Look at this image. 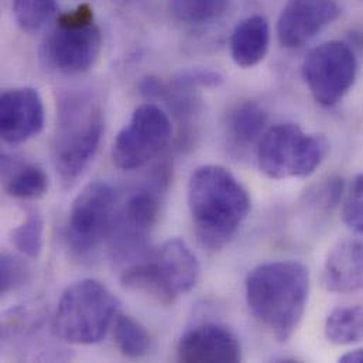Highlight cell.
Segmentation results:
<instances>
[{"mask_svg":"<svg viewBox=\"0 0 363 363\" xmlns=\"http://www.w3.org/2000/svg\"><path fill=\"white\" fill-rule=\"evenodd\" d=\"M186 202L195 236L208 250L222 249L230 242L252 205L245 185L216 164L198 167L191 174Z\"/></svg>","mask_w":363,"mask_h":363,"instance_id":"cell-1","label":"cell"},{"mask_svg":"<svg viewBox=\"0 0 363 363\" xmlns=\"http://www.w3.org/2000/svg\"><path fill=\"white\" fill-rule=\"evenodd\" d=\"M253 317L279 341L297 331L310 296V272L300 262H267L252 269L245 281Z\"/></svg>","mask_w":363,"mask_h":363,"instance_id":"cell-2","label":"cell"},{"mask_svg":"<svg viewBox=\"0 0 363 363\" xmlns=\"http://www.w3.org/2000/svg\"><path fill=\"white\" fill-rule=\"evenodd\" d=\"M104 133V113L89 92H69L58 102L52 163L67 184L75 182L94 159Z\"/></svg>","mask_w":363,"mask_h":363,"instance_id":"cell-3","label":"cell"},{"mask_svg":"<svg viewBox=\"0 0 363 363\" xmlns=\"http://www.w3.org/2000/svg\"><path fill=\"white\" fill-rule=\"evenodd\" d=\"M119 300L101 281L79 280L62 293L52 318L57 338L72 345L101 342L119 314Z\"/></svg>","mask_w":363,"mask_h":363,"instance_id":"cell-4","label":"cell"},{"mask_svg":"<svg viewBox=\"0 0 363 363\" xmlns=\"http://www.w3.org/2000/svg\"><path fill=\"white\" fill-rule=\"evenodd\" d=\"M330 143L323 135L306 133L298 125L269 128L256 146L260 172L273 180L306 179L324 163Z\"/></svg>","mask_w":363,"mask_h":363,"instance_id":"cell-5","label":"cell"},{"mask_svg":"<svg viewBox=\"0 0 363 363\" xmlns=\"http://www.w3.org/2000/svg\"><path fill=\"white\" fill-rule=\"evenodd\" d=\"M102 50V34L88 3L58 16L43 43V58L57 72L77 75L89 71Z\"/></svg>","mask_w":363,"mask_h":363,"instance_id":"cell-6","label":"cell"},{"mask_svg":"<svg viewBox=\"0 0 363 363\" xmlns=\"http://www.w3.org/2000/svg\"><path fill=\"white\" fill-rule=\"evenodd\" d=\"M354 48L341 40L314 47L304 58L301 74L314 101L324 106L338 105L352 89L358 77Z\"/></svg>","mask_w":363,"mask_h":363,"instance_id":"cell-7","label":"cell"},{"mask_svg":"<svg viewBox=\"0 0 363 363\" xmlns=\"http://www.w3.org/2000/svg\"><path fill=\"white\" fill-rule=\"evenodd\" d=\"M173 135V125L167 113L153 104L135 109L129 123L118 133L112 160L122 170L146 166L167 147Z\"/></svg>","mask_w":363,"mask_h":363,"instance_id":"cell-8","label":"cell"},{"mask_svg":"<svg viewBox=\"0 0 363 363\" xmlns=\"http://www.w3.org/2000/svg\"><path fill=\"white\" fill-rule=\"evenodd\" d=\"M116 218V194L102 182H89L72 202L68 219V243L77 253L96 249L112 232Z\"/></svg>","mask_w":363,"mask_h":363,"instance_id":"cell-9","label":"cell"},{"mask_svg":"<svg viewBox=\"0 0 363 363\" xmlns=\"http://www.w3.org/2000/svg\"><path fill=\"white\" fill-rule=\"evenodd\" d=\"M340 14L341 7L335 0H287L277 21L279 41L286 48H300Z\"/></svg>","mask_w":363,"mask_h":363,"instance_id":"cell-10","label":"cell"},{"mask_svg":"<svg viewBox=\"0 0 363 363\" xmlns=\"http://www.w3.org/2000/svg\"><path fill=\"white\" fill-rule=\"evenodd\" d=\"M44 104L34 88L21 86L0 98V136L6 145L18 146L44 128Z\"/></svg>","mask_w":363,"mask_h":363,"instance_id":"cell-11","label":"cell"},{"mask_svg":"<svg viewBox=\"0 0 363 363\" xmlns=\"http://www.w3.org/2000/svg\"><path fill=\"white\" fill-rule=\"evenodd\" d=\"M160 215V202L155 192L147 189L133 194L125 206L116 212L111 232L113 249L130 253L143 249Z\"/></svg>","mask_w":363,"mask_h":363,"instance_id":"cell-12","label":"cell"},{"mask_svg":"<svg viewBox=\"0 0 363 363\" xmlns=\"http://www.w3.org/2000/svg\"><path fill=\"white\" fill-rule=\"evenodd\" d=\"M184 363H235L242 359L239 338L225 325L205 323L188 330L177 344Z\"/></svg>","mask_w":363,"mask_h":363,"instance_id":"cell-13","label":"cell"},{"mask_svg":"<svg viewBox=\"0 0 363 363\" xmlns=\"http://www.w3.org/2000/svg\"><path fill=\"white\" fill-rule=\"evenodd\" d=\"M323 284L331 293L363 290V236L340 240L328 253Z\"/></svg>","mask_w":363,"mask_h":363,"instance_id":"cell-14","label":"cell"},{"mask_svg":"<svg viewBox=\"0 0 363 363\" xmlns=\"http://www.w3.org/2000/svg\"><path fill=\"white\" fill-rule=\"evenodd\" d=\"M153 260L177 297L195 287L199 277V263L185 240L180 238L166 240L153 256Z\"/></svg>","mask_w":363,"mask_h":363,"instance_id":"cell-15","label":"cell"},{"mask_svg":"<svg viewBox=\"0 0 363 363\" xmlns=\"http://www.w3.org/2000/svg\"><path fill=\"white\" fill-rule=\"evenodd\" d=\"M269 45L270 26L260 14L243 18L230 35V55L233 62L240 68L259 65L267 55Z\"/></svg>","mask_w":363,"mask_h":363,"instance_id":"cell-16","label":"cell"},{"mask_svg":"<svg viewBox=\"0 0 363 363\" xmlns=\"http://www.w3.org/2000/svg\"><path fill=\"white\" fill-rule=\"evenodd\" d=\"M267 112L256 102L242 101L235 104L225 116V135L235 149H249L267 130Z\"/></svg>","mask_w":363,"mask_h":363,"instance_id":"cell-17","label":"cell"},{"mask_svg":"<svg viewBox=\"0 0 363 363\" xmlns=\"http://www.w3.org/2000/svg\"><path fill=\"white\" fill-rule=\"evenodd\" d=\"M121 283L126 290L147 296L162 306H172L177 298L162 277L153 259L129 266L122 273Z\"/></svg>","mask_w":363,"mask_h":363,"instance_id":"cell-18","label":"cell"},{"mask_svg":"<svg viewBox=\"0 0 363 363\" xmlns=\"http://www.w3.org/2000/svg\"><path fill=\"white\" fill-rule=\"evenodd\" d=\"M324 333L334 345H352L363 341V304L338 307L327 317Z\"/></svg>","mask_w":363,"mask_h":363,"instance_id":"cell-19","label":"cell"},{"mask_svg":"<svg viewBox=\"0 0 363 363\" xmlns=\"http://www.w3.org/2000/svg\"><path fill=\"white\" fill-rule=\"evenodd\" d=\"M113 325L115 344L123 357L129 359H139L149 354L152 348V338L139 321L130 315L118 314Z\"/></svg>","mask_w":363,"mask_h":363,"instance_id":"cell-20","label":"cell"},{"mask_svg":"<svg viewBox=\"0 0 363 363\" xmlns=\"http://www.w3.org/2000/svg\"><path fill=\"white\" fill-rule=\"evenodd\" d=\"M4 191L16 199H38L48 191V177L41 167L24 164L4 182Z\"/></svg>","mask_w":363,"mask_h":363,"instance_id":"cell-21","label":"cell"},{"mask_svg":"<svg viewBox=\"0 0 363 363\" xmlns=\"http://www.w3.org/2000/svg\"><path fill=\"white\" fill-rule=\"evenodd\" d=\"M173 16L186 24L211 23L229 9L230 0H169Z\"/></svg>","mask_w":363,"mask_h":363,"instance_id":"cell-22","label":"cell"},{"mask_svg":"<svg viewBox=\"0 0 363 363\" xmlns=\"http://www.w3.org/2000/svg\"><path fill=\"white\" fill-rule=\"evenodd\" d=\"M11 9L18 27L27 33L44 28L57 14V0H11Z\"/></svg>","mask_w":363,"mask_h":363,"instance_id":"cell-23","label":"cell"},{"mask_svg":"<svg viewBox=\"0 0 363 363\" xmlns=\"http://www.w3.org/2000/svg\"><path fill=\"white\" fill-rule=\"evenodd\" d=\"M44 220L35 211L30 212L27 218L11 230L10 239L13 246L23 256L37 259L43 250Z\"/></svg>","mask_w":363,"mask_h":363,"instance_id":"cell-24","label":"cell"},{"mask_svg":"<svg viewBox=\"0 0 363 363\" xmlns=\"http://www.w3.org/2000/svg\"><path fill=\"white\" fill-rule=\"evenodd\" d=\"M344 182L340 177H330L313 185L304 198L306 208L317 213H331L342 201Z\"/></svg>","mask_w":363,"mask_h":363,"instance_id":"cell-25","label":"cell"},{"mask_svg":"<svg viewBox=\"0 0 363 363\" xmlns=\"http://www.w3.org/2000/svg\"><path fill=\"white\" fill-rule=\"evenodd\" d=\"M30 277V270L26 262L11 253L3 252L0 259V291L7 294L23 287Z\"/></svg>","mask_w":363,"mask_h":363,"instance_id":"cell-26","label":"cell"},{"mask_svg":"<svg viewBox=\"0 0 363 363\" xmlns=\"http://www.w3.org/2000/svg\"><path fill=\"white\" fill-rule=\"evenodd\" d=\"M342 218L348 228L363 233V173L350 186L342 206Z\"/></svg>","mask_w":363,"mask_h":363,"instance_id":"cell-27","label":"cell"},{"mask_svg":"<svg viewBox=\"0 0 363 363\" xmlns=\"http://www.w3.org/2000/svg\"><path fill=\"white\" fill-rule=\"evenodd\" d=\"M173 82L189 88H209L218 86L223 82V77L213 69L208 68H191L180 71L172 78Z\"/></svg>","mask_w":363,"mask_h":363,"instance_id":"cell-28","label":"cell"},{"mask_svg":"<svg viewBox=\"0 0 363 363\" xmlns=\"http://www.w3.org/2000/svg\"><path fill=\"white\" fill-rule=\"evenodd\" d=\"M340 362L344 363H363V348L350 351L340 358Z\"/></svg>","mask_w":363,"mask_h":363,"instance_id":"cell-29","label":"cell"}]
</instances>
